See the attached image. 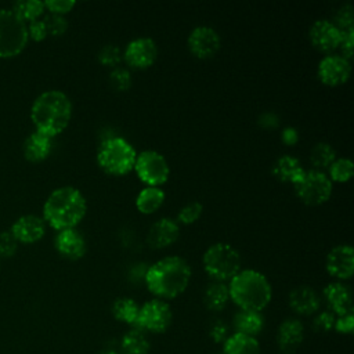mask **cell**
<instances>
[{"instance_id": "cell-29", "label": "cell", "mask_w": 354, "mask_h": 354, "mask_svg": "<svg viewBox=\"0 0 354 354\" xmlns=\"http://www.w3.org/2000/svg\"><path fill=\"white\" fill-rule=\"evenodd\" d=\"M140 306L131 297H118L112 304L113 317L124 324L134 325Z\"/></svg>"}, {"instance_id": "cell-28", "label": "cell", "mask_w": 354, "mask_h": 354, "mask_svg": "<svg viewBox=\"0 0 354 354\" xmlns=\"http://www.w3.org/2000/svg\"><path fill=\"white\" fill-rule=\"evenodd\" d=\"M230 300L228 286L224 282H212L206 286L203 293V303L212 311H221Z\"/></svg>"}, {"instance_id": "cell-30", "label": "cell", "mask_w": 354, "mask_h": 354, "mask_svg": "<svg viewBox=\"0 0 354 354\" xmlns=\"http://www.w3.org/2000/svg\"><path fill=\"white\" fill-rule=\"evenodd\" d=\"M336 159V151L328 142H317L310 151V162L315 170L328 169Z\"/></svg>"}, {"instance_id": "cell-6", "label": "cell", "mask_w": 354, "mask_h": 354, "mask_svg": "<svg viewBox=\"0 0 354 354\" xmlns=\"http://www.w3.org/2000/svg\"><path fill=\"white\" fill-rule=\"evenodd\" d=\"M241 266L239 252L225 242L213 243L203 253V268L217 282L230 281L241 271Z\"/></svg>"}, {"instance_id": "cell-31", "label": "cell", "mask_w": 354, "mask_h": 354, "mask_svg": "<svg viewBox=\"0 0 354 354\" xmlns=\"http://www.w3.org/2000/svg\"><path fill=\"white\" fill-rule=\"evenodd\" d=\"M11 10L22 19V21H35L44 11V1L40 0H18L12 3Z\"/></svg>"}, {"instance_id": "cell-38", "label": "cell", "mask_w": 354, "mask_h": 354, "mask_svg": "<svg viewBox=\"0 0 354 354\" xmlns=\"http://www.w3.org/2000/svg\"><path fill=\"white\" fill-rule=\"evenodd\" d=\"M335 314L330 313L329 310L326 311H321L315 315V318L313 319V329L315 332H319V333H325V332H329L333 329L335 326Z\"/></svg>"}, {"instance_id": "cell-34", "label": "cell", "mask_w": 354, "mask_h": 354, "mask_svg": "<svg viewBox=\"0 0 354 354\" xmlns=\"http://www.w3.org/2000/svg\"><path fill=\"white\" fill-rule=\"evenodd\" d=\"M202 210H203V206L201 202H196V201L189 202L180 209L177 214V220L181 224H192L201 217Z\"/></svg>"}, {"instance_id": "cell-8", "label": "cell", "mask_w": 354, "mask_h": 354, "mask_svg": "<svg viewBox=\"0 0 354 354\" xmlns=\"http://www.w3.org/2000/svg\"><path fill=\"white\" fill-rule=\"evenodd\" d=\"M138 178L147 187H159L169 178L170 167L166 158L155 149H145L137 153L134 167Z\"/></svg>"}, {"instance_id": "cell-27", "label": "cell", "mask_w": 354, "mask_h": 354, "mask_svg": "<svg viewBox=\"0 0 354 354\" xmlns=\"http://www.w3.org/2000/svg\"><path fill=\"white\" fill-rule=\"evenodd\" d=\"M165 201V192L159 187H145L141 189L136 198L137 209L144 214H151L156 212Z\"/></svg>"}, {"instance_id": "cell-14", "label": "cell", "mask_w": 354, "mask_h": 354, "mask_svg": "<svg viewBox=\"0 0 354 354\" xmlns=\"http://www.w3.org/2000/svg\"><path fill=\"white\" fill-rule=\"evenodd\" d=\"M313 46L324 53H330L340 46L342 32L329 19H317L308 30Z\"/></svg>"}, {"instance_id": "cell-9", "label": "cell", "mask_w": 354, "mask_h": 354, "mask_svg": "<svg viewBox=\"0 0 354 354\" xmlns=\"http://www.w3.org/2000/svg\"><path fill=\"white\" fill-rule=\"evenodd\" d=\"M173 321V313L170 306L162 299H152L145 301L140 310L134 328L141 329L145 333H162L167 330Z\"/></svg>"}, {"instance_id": "cell-12", "label": "cell", "mask_w": 354, "mask_h": 354, "mask_svg": "<svg viewBox=\"0 0 354 354\" xmlns=\"http://www.w3.org/2000/svg\"><path fill=\"white\" fill-rule=\"evenodd\" d=\"M158 55V47L156 43L151 37H137L127 43L123 58L127 62V65L142 69L151 66Z\"/></svg>"}, {"instance_id": "cell-11", "label": "cell", "mask_w": 354, "mask_h": 354, "mask_svg": "<svg viewBox=\"0 0 354 354\" xmlns=\"http://www.w3.org/2000/svg\"><path fill=\"white\" fill-rule=\"evenodd\" d=\"M318 77L324 84L339 86L348 80L351 65L347 58L339 54H328L318 64Z\"/></svg>"}, {"instance_id": "cell-23", "label": "cell", "mask_w": 354, "mask_h": 354, "mask_svg": "<svg viewBox=\"0 0 354 354\" xmlns=\"http://www.w3.org/2000/svg\"><path fill=\"white\" fill-rule=\"evenodd\" d=\"M272 173L278 180L292 183L295 185L301 180L306 170L303 169L297 158L290 155H282L275 160L272 166Z\"/></svg>"}, {"instance_id": "cell-17", "label": "cell", "mask_w": 354, "mask_h": 354, "mask_svg": "<svg viewBox=\"0 0 354 354\" xmlns=\"http://www.w3.org/2000/svg\"><path fill=\"white\" fill-rule=\"evenodd\" d=\"M54 246L62 257H66L69 260H77L83 257L87 249L84 236L76 228L58 231L54 238Z\"/></svg>"}, {"instance_id": "cell-13", "label": "cell", "mask_w": 354, "mask_h": 354, "mask_svg": "<svg viewBox=\"0 0 354 354\" xmlns=\"http://www.w3.org/2000/svg\"><path fill=\"white\" fill-rule=\"evenodd\" d=\"M189 51L198 58H209L217 53L221 40L218 33L206 25L196 26L191 30L187 40Z\"/></svg>"}, {"instance_id": "cell-41", "label": "cell", "mask_w": 354, "mask_h": 354, "mask_svg": "<svg viewBox=\"0 0 354 354\" xmlns=\"http://www.w3.org/2000/svg\"><path fill=\"white\" fill-rule=\"evenodd\" d=\"M73 0H46L44 1V8H47L51 14H59L64 15L69 12L75 7Z\"/></svg>"}, {"instance_id": "cell-22", "label": "cell", "mask_w": 354, "mask_h": 354, "mask_svg": "<svg viewBox=\"0 0 354 354\" xmlns=\"http://www.w3.org/2000/svg\"><path fill=\"white\" fill-rule=\"evenodd\" d=\"M51 149H53V138H50L36 130L33 133H30L22 144L24 156L29 162L44 160L51 153Z\"/></svg>"}, {"instance_id": "cell-37", "label": "cell", "mask_w": 354, "mask_h": 354, "mask_svg": "<svg viewBox=\"0 0 354 354\" xmlns=\"http://www.w3.org/2000/svg\"><path fill=\"white\" fill-rule=\"evenodd\" d=\"M98 59L102 65L115 68V66H118V64L122 59V51L115 44H105L98 53Z\"/></svg>"}, {"instance_id": "cell-42", "label": "cell", "mask_w": 354, "mask_h": 354, "mask_svg": "<svg viewBox=\"0 0 354 354\" xmlns=\"http://www.w3.org/2000/svg\"><path fill=\"white\" fill-rule=\"evenodd\" d=\"M47 28H46V24L43 19H35V21H30L29 25H28V36L35 40V41H40L43 39L47 37Z\"/></svg>"}, {"instance_id": "cell-4", "label": "cell", "mask_w": 354, "mask_h": 354, "mask_svg": "<svg viewBox=\"0 0 354 354\" xmlns=\"http://www.w3.org/2000/svg\"><path fill=\"white\" fill-rule=\"evenodd\" d=\"M227 286L230 300H232L239 310L261 313L272 297V289L267 277L252 268L241 270L230 279Z\"/></svg>"}, {"instance_id": "cell-21", "label": "cell", "mask_w": 354, "mask_h": 354, "mask_svg": "<svg viewBox=\"0 0 354 354\" xmlns=\"http://www.w3.org/2000/svg\"><path fill=\"white\" fill-rule=\"evenodd\" d=\"M304 339V326L297 318H288L281 322L277 332V343L279 348L290 354L301 344Z\"/></svg>"}, {"instance_id": "cell-2", "label": "cell", "mask_w": 354, "mask_h": 354, "mask_svg": "<svg viewBox=\"0 0 354 354\" xmlns=\"http://www.w3.org/2000/svg\"><path fill=\"white\" fill-rule=\"evenodd\" d=\"M72 118V102L61 90L40 93L30 106V120L36 131L53 138L62 133Z\"/></svg>"}, {"instance_id": "cell-32", "label": "cell", "mask_w": 354, "mask_h": 354, "mask_svg": "<svg viewBox=\"0 0 354 354\" xmlns=\"http://www.w3.org/2000/svg\"><path fill=\"white\" fill-rule=\"evenodd\" d=\"M329 178L330 181H337V183H344L348 181L354 173V165L351 159L348 158H339L335 159L329 167Z\"/></svg>"}, {"instance_id": "cell-25", "label": "cell", "mask_w": 354, "mask_h": 354, "mask_svg": "<svg viewBox=\"0 0 354 354\" xmlns=\"http://www.w3.org/2000/svg\"><path fill=\"white\" fill-rule=\"evenodd\" d=\"M149 348L151 342L148 335L134 326L120 340V354H148Z\"/></svg>"}, {"instance_id": "cell-18", "label": "cell", "mask_w": 354, "mask_h": 354, "mask_svg": "<svg viewBox=\"0 0 354 354\" xmlns=\"http://www.w3.org/2000/svg\"><path fill=\"white\" fill-rule=\"evenodd\" d=\"M180 234V225L174 218L162 217L155 221L147 235V241L151 248H166L177 241Z\"/></svg>"}, {"instance_id": "cell-47", "label": "cell", "mask_w": 354, "mask_h": 354, "mask_svg": "<svg viewBox=\"0 0 354 354\" xmlns=\"http://www.w3.org/2000/svg\"><path fill=\"white\" fill-rule=\"evenodd\" d=\"M97 354H120V353H119V351H116V350H112V348H105V350L98 351Z\"/></svg>"}, {"instance_id": "cell-16", "label": "cell", "mask_w": 354, "mask_h": 354, "mask_svg": "<svg viewBox=\"0 0 354 354\" xmlns=\"http://www.w3.org/2000/svg\"><path fill=\"white\" fill-rule=\"evenodd\" d=\"M326 270L337 279H348L354 272V250L350 245H337L326 256Z\"/></svg>"}, {"instance_id": "cell-43", "label": "cell", "mask_w": 354, "mask_h": 354, "mask_svg": "<svg viewBox=\"0 0 354 354\" xmlns=\"http://www.w3.org/2000/svg\"><path fill=\"white\" fill-rule=\"evenodd\" d=\"M333 329L339 333H351L353 329H354V315H353V311L351 313H347V314H343V315H339L336 319H335V326Z\"/></svg>"}, {"instance_id": "cell-7", "label": "cell", "mask_w": 354, "mask_h": 354, "mask_svg": "<svg viewBox=\"0 0 354 354\" xmlns=\"http://www.w3.org/2000/svg\"><path fill=\"white\" fill-rule=\"evenodd\" d=\"M29 40L28 25L11 8H0V58H12Z\"/></svg>"}, {"instance_id": "cell-40", "label": "cell", "mask_w": 354, "mask_h": 354, "mask_svg": "<svg viewBox=\"0 0 354 354\" xmlns=\"http://www.w3.org/2000/svg\"><path fill=\"white\" fill-rule=\"evenodd\" d=\"M18 250V241L8 231L0 232V256L1 257H12Z\"/></svg>"}, {"instance_id": "cell-46", "label": "cell", "mask_w": 354, "mask_h": 354, "mask_svg": "<svg viewBox=\"0 0 354 354\" xmlns=\"http://www.w3.org/2000/svg\"><path fill=\"white\" fill-rule=\"evenodd\" d=\"M260 124H263L264 127H275L278 126V116L271 113V112H267V113H263L261 118L259 119Z\"/></svg>"}, {"instance_id": "cell-3", "label": "cell", "mask_w": 354, "mask_h": 354, "mask_svg": "<svg viewBox=\"0 0 354 354\" xmlns=\"http://www.w3.org/2000/svg\"><path fill=\"white\" fill-rule=\"evenodd\" d=\"M86 210L83 194L72 185H64L47 196L43 205V220L57 231L75 228L86 216Z\"/></svg>"}, {"instance_id": "cell-19", "label": "cell", "mask_w": 354, "mask_h": 354, "mask_svg": "<svg viewBox=\"0 0 354 354\" xmlns=\"http://www.w3.org/2000/svg\"><path fill=\"white\" fill-rule=\"evenodd\" d=\"M324 297L329 307V311L337 317L353 311L351 290L343 282L328 283L324 288Z\"/></svg>"}, {"instance_id": "cell-44", "label": "cell", "mask_w": 354, "mask_h": 354, "mask_svg": "<svg viewBox=\"0 0 354 354\" xmlns=\"http://www.w3.org/2000/svg\"><path fill=\"white\" fill-rule=\"evenodd\" d=\"M339 47L342 48L343 57L350 61V58L353 57V48H354V29L342 32V40Z\"/></svg>"}, {"instance_id": "cell-26", "label": "cell", "mask_w": 354, "mask_h": 354, "mask_svg": "<svg viewBox=\"0 0 354 354\" xmlns=\"http://www.w3.org/2000/svg\"><path fill=\"white\" fill-rule=\"evenodd\" d=\"M223 354H260V344L256 337L242 333H232L223 343Z\"/></svg>"}, {"instance_id": "cell-1", "label": "cell", "mask_w": 354, "mask_h": 354, "mask_svg": "<svg viewBox=\"0 0 354 354\" xmlns=\"http://www.w3.org/2000/svg\"><path fill=\"white\" fill-rule=\"evenodd\" d=\"M191 279V267L180 256H166L152 263L145 274L144 282L156 299H174L181 295Z\"/></svg>"}, {"instance_id": "cell-35", "label": "cell", "mask_w": 354, "mask_h": 354, "mask_svg": "<svg viewBox=\"0 0 354 354\" xmlns=\"http://www.w3.org/2000/svg\"><path fill=\"white\" fill-rule=\"evenodd\" d=\"M46 28H47V33L53 35V36H61L66 32L68 29V21L64 15L59 14H47L43 18Z\"/></svg>"}, {"instance_id": "cell-39", "label": "cell", "mask_w": 354, "mask_h": 354, "mask_svg": "<svg viewBox=\"0 0 354 354\" xmlns=\"http://www.w3.org/2000/svg\"><path fill=\"white\" fill-rule=\"evenodd\" d=\"M230 325L223 319H214L209 328V336L214 343H224L230 336Z\"/></svg>"}, {"instance_id": "cell-15", "label": "cell", "mask_w": 354, "mask_h": 354, "mask_svg": "<svg viewBox=\"0 0 354 354\" xmlns=\"http://www.w3.org/2000/svg\"><path fill=\"white\" fill-rule=\"evenodd\" d=\"M10 232L18 243H35L44 236L46 221L37 214H24L12 223Z\"/></svg>"}, {"instance_id": "cell-5", "label": "cell", "mask_w": 354, "mask_h": 354, "mask_svg": "<svg viewBox=\"0 0 354 354\" xmlns=\"http://www.w3.org/2000/svg\"><path fill=\"white\" fill-rule=\"evenodd\" d=\"M137 152L123 137L104 140L97 152L98 166L108 174L123 176L133 170Z\"/></svg>"}, {"instance_id": "cell-33", "label": "cell", "mask_w": 354, "mask_h": 354, "mask_svg": "<svg viewBox=\"0 0 354 354\" xmlns=\"http://www.w3.org/2000/svg\"><path fill=\"white\" fill-rule=\"evenodd\" d=\"M333 25L340 30L346 32L350 29H354V14H353V7L350 3L343 4L335 14Z\"/></svg>"}, {"instance_id": "cell-24", "label": "cell", "mask_w": 354, "mask_h": 354, "mask_svg": "<svg viewBox=\"0 0 354 354\" xmlns=\"http://www.w3.org/2000/svg\"><path fill=\"white\" fill-rule=\"evenodd\" d=\"M264 326V318L259 311L239 310L232 319V328L235 333H242L246 336L256 337Z\"/></svg>"}, {"instance_id": "cell-45", "label": "cell", "mask_w": 354, "mask_h": 354, "mask_svg": "<svg viewBox=\"0 0 354 354\" xmlns=\"http://www.w3.org/2000/svg\"><path fill=\"white\" fill-rule=\"evenodd\" d=\"M281 138L282 141L286 144V145H295L299 140V133L295 127L292 126H288L282 130V134H281Z\"/></svg>"}, {"instance_id": "cell-20", "label": "cell", "mask_w": 354, "mask_h": 354, "mask_svg": "<svg viewBox=\"0 0 354 354\" xmlns=\"http://www.w3.org/2000/svg\"><path fill=\"white\" fill-rule=\"evenodd\" d=\"M289 306L299 315H311L319 310L321 299L318 293L307 285L296 286L289 293Z\"/></svg>"}, {"instance_id": "cell-10", "label": "cell", "mask_w": 354, "mask_h": 354, "mask_svg": "<svg viewBox=\"0 0 354 354\" xmlns=\"http://www.w3.org/2000/svg\"><path fill=\"white\" fill-rule=\"evenodd\" d=\"M296 195L307 205H321L332 194V181L322 170H306L301 180L293 185Z\"/></svg>"}, {"instance_id": "cell-36", "label": "cell", "mask_w": 354, "mask_h": 354, "mask_svg": "<svg viewBox=\"0 0 354 354\" xmlns=\"http://www.w3.org/2000/svg\"><path fill=\"white\" fill-rule=\"evenodd\" d=\"M109 82L116 90H127L131 86V75L123 66H115L109 73Z\"/></svg>"}]
</instances>
